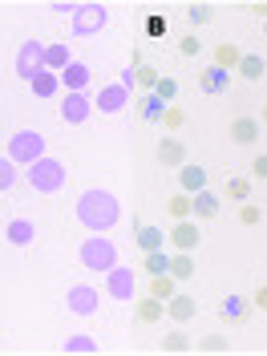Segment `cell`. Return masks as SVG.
Returning a JSON list of instances; mask_svg holds the SVG:
<instances>
[{"label": "cell", "instance_id": "6da1fadb", "mask_svg": "<svg viewBox=\"0 0 267 356\" xmlns=\"http://www.w3.org/2000/svg\"><path fill=\"white\" fill-rule=\"evenodd\" d=\"M77 219L86 222L93 235H102V231H110L113 222L122 219V207H118V199L110 191H86L77 199Z\"/></svg>", "mask_w": 267, "mask_h": 356}, {"label": "cell", "instance_id": "7a4b0ae2", "mask_svg": "<svg viewBox=\"0 0 267 356\" xmlns=\"http://www.w3.org/2000/svg\"><path fill=\"white\" fill-rule=\"evenodd\" d=\"M77 259L89 271H110V267H118V247L106 235H89L86 243H81V251H77Z\"/></svg>", "mask_w": 267, "mask_h": 356}, {"label": "cell", "instance_id": "3957f363", "mask_svg": "<svg viewBox=\"0 0 267 356\" xmlns=\"http://www.w3.org/2000/svg\"><path fill=\"white\" fill-rule=\"evenodd\" d=\"M29 186L33 191H41V195H53V191H61L65 186V166L57 162V158H37L33 166H29Z\"/></svg>", "mask_w": 267, "mask_h": 356}, {"label": "cell", "instance_id": "277c9868", "mask_svg": "<svg viewBox=\"0 0 267 356\" xmlns=\"http://www.w3.org/2000/svg\"><path fill=\"white\" fill-rule=\"evenodd\" d=\"M8 158L13 162H24V166H33L37 158H44V138L37 130H17L8 138Z\"/></svg>", "mask_w": 267, "mask_h": 356}, {"label": "cell", "instance_id": "5b68a950", "mask_svg": "<svg viewBox=\"0 0 267 356\" xmlns=\"http://www.w3.org/2000/svg\"><path fill=\"white\" fill-rule=\"evenodd\" d=\"M73 13H77V17H73V33H77V37L102 33V29H106V17H110L102 4H81V8H73Z\"/></svg>", "mask_w": 267, "mask_h": 356}, {"label": "cell", "instance_id": "8992f818", "mask_svg": "<svg viewBox=\"0 0 267 356\" xmlns=\"http://www.w3.org/2000/svg\"><path fill=\"white\" fill-rule=\"evenodd\" d=\"M219 320L227 328H243L247 320H251V300L247 296H227L219 304Z\"/></svg>", "mask_w": 267, "mask_h": 356}, {"label": "cell", "instance_id": "52a82bcc", "mask_svg": "<svg viewBox=\"0 0 267 356\" xmlns=\"http://www.w3.org/2000/svg\"><path fill=\"white\" fill-rule=\"evenodd\" d=\"M126 106H130V89L122 81L118 86H102V93L93 97V110H102V113H122Z\"/></svg>", "mask_w": 267, "mask_h": 356}, {"label": "cell", "instance_id": "ba28073f", "mask_svg": "<svg viewBox=\"0 0 267 356\" xmlns=\"http://www.w3.org/2000/svg\"><path fill=\"white\" fill-rule=\"evenodd\" d=\"M154 162L158 166H166V170L186 166V142H178V138H162V142L154 146Z\"/></svg>", "mask_w": 267, "mask_h": 356}, {"label": "cell", "instance_id": "9c48e42d", "mask_svg": "<svg viewBox=\"0 0 267 356\" xmlns=\"http://www.w3.org/2000/svg\"><path fill=\"white\" fill-rule=\"evenodd\" d=\"M65 304H69V312H77V316H93L97 304H102V296H97V288H89V284H77V288H69Z\"/></svg>", "mask_w": 267, "mask_h": 356}, {"label": "cell", "instance_id": "30bf717a", "mask_svg": "<svg viewBox=\"0 0 267 356\" xmlns=\"http://www.w3.org/2000/svg\"><path fill=\"white\" fill-rule=\"evenodd\" d=\"M41 69H44V44L29 41V44L21 49V57H17V73H21L24 81H33Z\"/></svg>", "mask_w": 267, "mask_h": 356}, {"label": "cell", "instance_id": "8fae6325", "mask_svg": "<svg viewBox=\"0 0 267 356\" xmlns=\"http://www.w3.org/2000/svg\"><path fill=\"white\" fill-rule=\"evenodd\" d=\"M122 86L130 89H142V93H154V86H158V69H150V65H138V69H126L122 73Z\"/></svg>", "mask_w": 267, "mask_h": 356}, {"label": "cell", "instance_id": "7c38bea8", "mask_svg": "<svg viewBox=\"0 0 267 356\" xmlns=\"http://www.w3.org/2000/svg\"><path fill=\"white\" fill-rule=\"evenodd\" d=\"M106 275H110V280H106V291H110L113 300H134V271H126V267H110Z\"/></svg>", "mask_w": 267, "mask_h": 356}, {"label": "cell", "instance_id": "4fadbf2b", "mask_svg": "<svg viewBox=\"0 0 267 356\" xmlns=\"http://www.w3.org/2000/svg\"><path fill=\"white\" fill-rule=\"evenodd\" d=\"M166 243H175L178 251H195V247L202 243V239H199V222H191V219L175 222V231L166 235Z\"/></svg>", "mask_w": 267, "mask_h": 356}, {"label": "cell", "instance_id": "5bb4252c", "mask_svg": "<svg viewBox=\"0 0 267 356\" xmlns=\"http://www.w3.org/2000/svg\"><path fill=\"white\" fill-rule=\"evenodd\" d=\"M134 316H138V324H158V320L166 316V304L154 300V296L146 291V296H138V300H134Z\"/></svg>", "mask_w": 267, "mask_h": 356}, {"label": "cell", "instance_id": "9a60e30c", "mask_svg": "<svg viewBox=\"0 0 267 356\" xmlns=\"http://www.w3.org/2000/svg\"><path fill=\"white\" fill-rule=\"evenodd\" d=\"M231 142H239V146H255V142H259V122H255L251 113H239V118L231 122Z\"/></svg>", "mask_w": 267, "mask_h": 356}, {"label": "cell", "instance_id": "2e32d148", "mask_svg": "<svg viewBox=\"0 0 267 356\" xmlns=\"http://www.w3.org/2000/svg\"><path fill=\"white\" fill-rule=\"evenodd\" d=\"M178 186H182V195H199V191H207V170L195 166V162L178 166Z\"/></svg>", "mask_w": 267, "mask_h": 356}, {"label": "cell", "instance_id": "e0dca14e", "mask_svg": "<svg viewBox=\"0 0 267 356\" xmlns=\"http://www.w3.org/2000/svg\"><path fill=\"white\" fill-rule=\"evenodd\" d=\"M134 243H138V251H142V255H150V251H162V247H166V235H162L158 227H150V222H138Z\"/></svg>", "mask_w": 267, "mask_h": 356}, {"label": "cell", "instance_id": "ac0fdd59", "mask_svg": "<svg viewBox=\"0 0 267 356\" xmlns=\"http://www.w3.org/2000/svg\"><path fill=\"white\" fill-rule=\"evenodd\" d=\"M195 312H199V304H195L191 296H182V291H175V296L166 300V316H170V320H178V324L195 320Z\"/></svg>", "mask_w": 267, "mask_h": 356}, {"label": "cell", "instance_id": "d6986e66", "mask_svg": "<svg viewBox=\"0 0 267 356\" xmlns=\"http://www.w3.org/2000/svg\"><path fill=\"white\" fill-rule=\"evenodd\" d=\"M61 86H65L69 93H81V89L89 86V65L86 61H69V65L61 69Z\"/></svg>", "mask_w": 267, "mask_h": 356}, {"label": "cell", "instance_id": "ffe728a7", "mask_svg": "<svg viewBox=\"0 0 267 356\" xmlns=\"http://www.w3.org/2000/svg\"><path fill=\"white\" fill-rule=\"evenodd\" d=\"M89 110H93V106H89L81 93H69L65 102H61V118H65L69 126H81V122L89 118Z\"/></svg>", "mask_w": 267, "mask_h": 356}, {"label": "cell", "instance_id": "44dd1931", "mask_svg": "<svg viewBox=\"0 0 267 356\" xmlns=\"http://www.w3.org/2000/svg\"><path fill=\"white\" fill-rule=\"evenodd\" d=\"M227 81H231V73H227V69H219V65H207L199 73V89H202V93H222V89H227Z\"/></svg>", "mask_w": 267, "mask_h": 356}, {"label": "cell", "instance_id": "7402d4cb", "mask_svg": "<svg viewBox=\"0 0 267 356\" xmlns=\"http://www.w3.org/2000/svg\"><path fill=\"white\" fill-rule=\"evenodd\" d=\"M4 235H8V243H17V247L37 243V227H33L29 219H13V222H8V231H4Z\"/></svg>", "mask_w": 267, "mask_h": 356}, {"label": "cell", "instance_id": "603a6c76", "mask_svg": "<svg viewBox=\"0 0 267 356\" xmlns=\"http://www.w3.org/2000/svg\"><path fill=\"white\" fill-rule=\"evenodd\" d=\"M239 61H243V53H239V44H231V41H222V44H215V61L211 65H219V69H239Z\"/></svg>", "mask_w": 267, "mask_h": 356}, {"label": "cell", "instance_id": "cb8c5ba5", "mask_svg": "<svg viewBox=\"0 0 267 356\" xmlns=\"http://www.w3.org/2000/svg\"><path fill=\"white\" fill-rule=\"evenodd\" d=\"M191 202H195V215H199L202 222H211L215 215H219V195H211V191H199V195H191Z\"/></svg>", "mask_w": 267, "mask_h": 356}, {"label": "cell", "instance_id": "d4e9b609", "mask_svg": "<svg viewBox=\"0 0 267 356\" xmlns=\"http://www.w3.org/2000/svg\"><path fill=\"white\" fill-rule=\"evenodd\" d=\"M29 86H33V93H37V97H53V93L61 89V77H57V73H49V69H41Z\"/></svg>", "mask_w": 267, "mask_h": 356}, {"label": "cell", "instance_id": "484cf974", "mask_svg": "<svg viewBox=\"0 0 267 356\" xmlns=\"http://www.w3.org/2000/svg\"><path fill=\"white\" fill-rule=\"evenodd\" d=\"M175 275H170V271H166V275H150V284H146V291H150V296H154V300H162V304H166V300H170V296H175Z\"/></svg>", "mask_w": 267, "mask_h": 356}, {"label": "cell", "instance_id": "4316f807", "mask_svg": "<svg viewBox=\"0 0 267 356\" xmlns=\"http://www.w3.org/2000/svg\"><path fill=\"white\" fill-rule=\"evenodd\" d=\"M170 275H175V280H195V259H191V251H175V255H170Z\"/></svg>", "mask_w": 267, "mask_h": 356}, {"label": "cell", "instance_id": "83f0119b", "mask_svg": "<svg viewBox=\"0 0 267 356\" xmlns=\"http://www.w3.org/2000/svg\"><path fill=\"white\" fill-rule=\"evenodd\" d=\"M166 211H170V219H175V222H182V219H191V215H195V202H191V195H182V191H178V195H170Z\"/></svg>", "mask_w": 267, "mask_h": 356}, {"label": "cell", "instance_id": "f1b7e54d", "mask_svg": "<svg viewBox=\"0 0 267 356\" xmlns=\"http://www.w3.org/2000/svg\"><path fill=\"white\" fill-rule=\"evenodd\" d=\"M158 348H162V353H170V356H178V353H191L195 344H191V336L182 332V328H175V332H166V340H162Z\"/></svg>", "mask_w": 267, "mask_h": 356}, {"label": "cell", "instance_id": "f546056e", "mask_svg": "<svg viewBox=\"0 0 267 356\" xmlns=\"http://www.w3.org/2000/svg\"><path fill=\"white\" fill-rule=\"evenodd\" d=\"M138 113H142L146 122H162V113H166V106L158 102L154 93H142V97H138Z\"/></svg>", "mask_w": 267, "mask_h": 356}, {"label": "cell", "instance_id": "4dcf8cb0", "mask_svg": "<svg viewBox=\"0 0 267 356\" xmlns=\"http://www.w3.org/2000/svg\"><path fill=\"white\" fill-rule=\"evenodd\" d=\"M73 57H69V49L65 44H44V69L53 73V69H65Z\"/></svg>", "mask_w": 267, "mask_h": 356}, {"label": "cell", "instance_id": "1f68e13d", "mask_svg": "<svg viewBox=\"0 0 267 356\" xmlns=\"http://www.w3.org/2000/svg\"><path fill=\"white\" fill-rule=\"evenodd\" d=\"M142 271H146V275H166V271H170V255H166V251H150V255L142 259Z\"/></svg>", "mask_w": 267, "mask_h": 356}, {"label": "cell", "instance_id": "d6a6232c", "mask_svg": "<svg viewBox=\"0 0 267 356\" xmlns=\"http://www.w3.org/2000/svg\"><path fill=\"white\" fill-rule=\"evenodd\" d=\"M264 57H259V53H243V61H239V73H243L247 81H259V77H264Z\"/></svg>", "mask_w": 267, "mask_h": 356}, {"label": "cell", "instance_id": "836d02e7", "mask_svg": "<svg viewBox=\"0 0 267 356\" xmlns=\"http://www.w3.org/2000/svg\"><path fill=\"white\" fill-rule=\"evenodd\" d=\"M186 21L195 24V29L211 24V21H215V4H186Z\"/></svg>", "mask_w": 267, "mask_h": 356}, {"label": "cell", "instance_id": "e575fe53", "mask_svg": "<svg viewBox=\"0 0 267 356\" xmlns=\"http://www.w3.org/2000/svg\"><path fill=\"white\" fill-rule=\"evenodd\" d=\"M154 97L162 102V106H175V97H178V81H175V77H158Z\"/></svg>", "mask_w": 267, "mask_h": 356}, {"label": "cell", "instance_id": "d590c367", "mask_svg": "<svg viewBox=\"0 0 267 356\" xmlns=\"http://www.w3.org/2000/svg\"><path fill=\"white\" fill-rule=\"evenodd\" d=\"M227 199L247 202L251 199V182H247V178H231V182H227Z\"/></svg>", "mask_w": 267, "mask_h": 356}, {"label": "cell", "instance_id": "8d00e7d4", "mask_svg": "<svg viewBox=\"0 0 267 356\" xmlns=\"http://www.w3.org/2000/svg\"><path fill=\"white\" fill-rule=\"evenodd\" d=\"M227 348H231V340L219 336V332H211V336H202L199 340V353H227Z\"/></svg>", "mask_w": 267, "mask_h": 356}, {"label": "cell", "instance_id": "74e56055", "mask_svg": "<svg viewBox=\"0 0 267 356\" xmlns=\"http://www.w3.org/2000/svg\"><path fill=\"white\" fill-rule=\"evenodd\" d=\"M13 182H17V162H13V158H4V154H0V191H8Z\"/></svg>", "mask_w": 267, "mask_h": 356}, {"label": "cell", "instance_id": "f35d334b", "mask_svg": "<svg viewBox=\"0 0 267 356\" xmlns=\"http://www.w3.org/2000/svg\"><path fill=\"white\" fill-rule=\"evenodd\" d=\"M61 348H65V353H97V344H93L89 336H69Z\"/></svg>", "mask_w": 267, "mask_h": 356}, {"label": "cell", "instance_id": "ab89813d", "mask_svg": "<svg viewBox=\"0 0 267 356\" xmlns=\"http://www.w3.org/2000/svg\"><path fill=\"white\" fill-rule=\"evenodd\" d=\"M259 219H264V211H259L255 202H243V211H239V222H243V227H259Z\"/></svg>", "mask_w": 267, "mask_h": 356}, {"label": "cell", "instance_id": "60d3db41", "mask_svg": "<svg viewBox=\"0 0 267 356\" xmlns=\"http://www.w3.org/2000/svg\"><path fill=\"white\" fill-rule=\"evenodd\" d=\"M199 49H202V41L195 33H186V37L178 41V53H182V57H199Z\"/></svg>", "mask_w": 267, "mask_h": 356}, {"label": "cell", "instance_id": "b9f144b4", "mask_svg": "<svg viewBox=\"0 0 267 356\" xmlns=\"http://www.w3.org/2000/svg\"><path fill=\"white\" fill-rule=\"evenodd\" d=\"M182 118H186V113L178 110V106H166V113H162V122H166V130H178V126H182Z\"/></svg>", "mask_w": 267, "mask_h": 356}, {"label": "cell", "instance_id": "7bdbcfd3", "mask_svg": "<svg viewBox=\"0 0 267 356\" xmlns=\"http://www.w3.org/2000/svg\"><path fill=\"white\" fill-rule=\"evenodd\" d=\"M146 37H166V21L162 17H150L146 21Z\"/></svg>", "mask_w": 267, "mask_h": 356}, {"label": "cell", "instance_id": "ee69618b", "mask_svg": "<svg viewBox=\"0 0 267 356\" xmlns=\"http://www.w3.org/2000/svg\"><path fill=\"white\" fill-rule=\"evenodd\" d=\"M251 175H255V178H264V182H267V154H259L255 162H251Z\"/></svg>", "mask_w": 267, "mask_h": 356}, {"label": "cell", "instance_id": "f6af8a7d", "mask_svg": "<svg viewBox=\"0 0 267 356\" xmlns=\"http://www.w3.org/2000/svg\"><path fill=\"white\" fill-rule=\"evenodd\" d=\"M251 304L267 312V284H259V288H255V296H251Z\"/></svg>", "mask_w": 267, "mask_h": 356}, {"label": "cell", "instance_id": "bcb514c9", "mask_svg": "<svg viewBox=\"0 0 267 356\" xmlns=\"http://www.w3.org/2000/svg\"><path fill=\"white\" fill-rule=\"evenodd\" d=\"M251 13H255V17H264V21H267V4H251Z\"/></svg>", "mask_w": 267, "mask_h": 356}, {"label": "cell", "instance_id": "7dc6e473", "mask_svg": "<svg viewBox=\"0 0 267 356\" xmlns=\"http://www.w3.org/2000/svg\"><path fill=\"white\" fill-rule=\"evenodd\" d=\"M264 126H267V106H264Z\"/></svg>", "mask_w": 267, "mask_h": 356}, {"label": "cell", "instance_id": "c3c4849f", "mask_svg": "<svg viewBox=\"0 0 267 356\" xmlns=\"http://www.w3.org/2000/svg\"><path fill=\"white\" fill-rule=\"evenodd\" d=\"M264 37H267V21H264Z\"/></svg>", "mask_w": 267, "mask_h": 356}]
</instances>
